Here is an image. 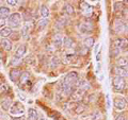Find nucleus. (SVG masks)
Masks as SVG:
<instances>
[{"label":"nucleus","instance_id":"obj_29","mask_svg":"<svg viewBox=\"0 0 128 120\" xmlns=\"http://www.w3.org/2000/svg\"><path fill=\"white\" fill-rule=\"evenodd\" d=\"M58 64H59V60H58V58L54 57L52 59H51V63H50V66H51V68L57 67V66H58Z\"/></svg>","mask_w":128,"mask_h":120},{"label":"nucleus","instance_id":"obj_1","mask_svg":"<svg viewBox=\"0 0 128 120\" xmlns=\"http://www.w3.org/2000/svg\"><path fill=\"white\" fill-rule=\"evenodd\" d=\"M112 85H113L114 91H123L126 87L125 79L121 77H115L113 78V81H112Z\"/></svg>","mask_w":128,"mask_h":120},{"label":"nucleus","instance_id":"obj_30","mask_svg":"<svg viewBox=\"0 0 128 120\" xmlns=\"http://www.w3.org/2000/svg\"><path fill=\"white\" fill-rule=\"evenodd\" d=\"M47 23H48V19L44 18V19H42L41 21H38V28L43 29V28H45V27L47 26Z\"/></svg>","mask_w":128,"mask_h":120},{"label":"nucleus","instance_id":"obj_15","mask_svg":"<svg viewBox=\"0 0 128 120\" xmlns=\"http://www.w3.org/2000/svg\"><path fill=\"white\" fill-rule=\"evenodd\" d=\"M10 15V9L6 6H1L0 7V17L1 18H6Z\"/></svg>","mask_w":128,"mask_h":120},{"label":"nucleus","instance_id":"obj_8","mask_svg":"<svg viewBox=\"0 0 128 120\" xmlns=\"http://www.w3.org/2000/svg\"><path fill=\"white\" fill-rule=\"evenodd\" d=\"M20 75H22V71L18 69V68H14V69H12L10 71V79H11V81H13V82H16L17 80L20 78Z\"/></svg>","mask_w":128,"mask_h":120},{"label":"nucleus","instance_id":"obj_3","mask_svg":"<svg viewBox=\"0 0 128 120\" xmlns=\"http://www.w3.org/2000/svg\"><path fill=\"white\" fill-rule=\"evenodd\" d=\"M22 21V16L19 13H13L12 15H10L9 17V23L11 27L13 28H17L19 25H20Z\"/></svg>","mask_w":128,"mask_h":120},{"label":"nucleus","instance_id":"obj_28","mask_svg":"<svg viewBox=\"0 0 128 120\" xmlns=\"http://www.w3.org/2000/svg\"><path fill=\"white\" fill-rule=\"evenodd\" d=\"M30 23L29 22H27L25 26H24V29H22V34H24V36H27V34H28V31L30 30Z\"/></svg>","mask_w":128,"mask_h":120},{"label":"nucleus","instance_id":"obj_14","mask_svg":"<svg viewBox=\"0 0 128 120\" xmlns=\"http://www.w3.org/2000/svg\"><path fill=\"white\" fill-rule=\"evenodd\" d=\"M11 105H12V101L10 99H4L2 100L1 102V107L3 111H9L11 109Z\"/></svg>","mask_w":128,"mask_h":120},{"label":"nucleus","instance_id":"obj_35","mask_svg":"<svg viewBox=\"0 0 128 120\" xmlns=\"http://www.w3.org/2000/svg\"><path fill=\"white\" fill-rule=\"evenodd\" d=\"M107 107H110V97H109V95H107Z\"/></svg>","mask_w":128,"mask_h":120},{"label":"nucleus","instance_id":"obj_17","mask_svg":"<svg viewBox=\"0 0 128 120\" xmlns=\"http://www.w3.org/2000/svg\"><path fill=\"white\" fill-rule=\"evenodd\" d=\"M11 33H12V30H11V28H9V27H4V28H2V29L0 30V35H1L3 38H6V36H9Z\"/></svg>","mask_w":128,"mask_h":120},{"label":"nucleus","instance_id":"obj_2","mask_svg":"<svg viewBox=\"0 0 128 120\" xmlns=\"http://www.w3.org/2000/svg\"><path fill=\"white\" fill-rule=\"evenodd\" d=\"M78 82H79V78L76 72H70L65 77V79H64V84H67V85H70L72 87L76 85V84H78Z\"/></svg>","mask_w":128,"mask_h":120},{"label":"nucleus","instance_id":"obj_20","mask_svg":"<svg viewBox=\"0 0 128 120\" xmlns=\"http://www.w3.org/2000/svg\"><path fill=\"white\" fill-rule=\"evenodd\" d=\"M84 110H86V107L83 106V104H81V103H78V104H76L75 109H74V112L76 114H81V113L84 112Z\"/></svg>","mask_w":128,"mask_h":120},{"label":"nucleus","instance_id":"obj_33","mask_svg":"<svg viewBox=\"0 0 128 120\" xmlns=\"http://www.w3.org/2000/svg\"><path fill=\"white\" fill-rule=\"evenodd\" d=\"M4 25H6V19H4V18H1V17H0V28L4 27Z\"/></svg>","mask_w":128,"mask_h":120},{"label":"nucleus","instance_id":"obj_32","mask_svg":"<svg viewBox=\"0 0 128 120\" xmlns=\"http://www.w3.org/2000/svg\"><path fill=\"white\" fill-rule=\"evenodd\" d=\"M8 4L9 5H11V6H15L16 4H17V2L18 1H16V0H8Z\"/></svg>","mask_w":128,"mask_h":120},{"label":"nucleus","instance_id":"obj_11","mask_svg":"<svg viewBox=\"0 0 128 120\" xmlns=\"http://www.w3.org/2000/svg\"><path fill=\"white\" fill-rule=\"evenodd\" d=\"M76 60H77V57L73 53H67V54H65L64 55V58H63V62L64 63H66V64H68V63H73V62H75Z\"/></svg>","mask_w":128,"mask_h":120},{"label":"nucleus","instance_id":"obj_10","mask_svg":"<svg viewBox=\"0 0 128 120\" xmlns=\"http://www.w3.org/2000/svg\"><path fill=\"white\" fill-rule=\"evenodd\" d=\"M26 53V46L25 45H22V46H19L18 47V49L16 50V52H15V58H17V59H20L25 55Z\"/></svg>","mask_w":128,"mask_h":120},{"label":"nucleus","instance_id":"obj_6","mask_svg":"<svg viewBox=\"0 0 128 120\" xmlns=\"http://www.w3.org/2000/svg\"><path fill=\"white\" fill-rule=\"evenodd\" d=\"M127 106V101L124 98H115L114 99V107L116 110H124Z\"/></svg>","mask_w":128,"mask_h":120},{"label":"nucleus","instance_id":"obj_26","mask_svg":"<svg viewBox=\"0 0 128 120\" xmlns=\"http://www.w3.org/2000/svg\"><path fill=\"white\" fill-rule=\"evenodd\" d=\"M91 120H102V116L99 112H95L93 115L91 116Z\"/></svg>","mask_w":128,"mask_h":120},{"label":"nucleus","instance_id":"obj_34","mask_svg":"<svg viewBox=\"0 0 128 120\" xmlns=\"http://www.w3.org/2000/svg\"><path fill=\"white\" fill-rule=\"evenodd\" d=\"M115 120H126V118H125V116L124 115H120V116H118Z\"/></svg>","mask_w":128,"mask_h":120},{"label":"nucleus","instance_id":"obj_25","mask_svg":"<svg viewBox=\"0 0 128 120\" xmlns=\"http://www.w3.org/2000/svg\"><path fill=\"white\" fill-rule=\"evenodd\" d=\"M118 67H123V68H126V67L128 66V61H127L126 59L122 58V59H120L118 61Z\"/></svg>","mask_w":128,"mask_h":120},{"label":"nucleus","instance_id":"obj_5","mask_svg":"<svg viewBox=\"0 0 128 120\" xmlns=\"http://www.w3.org/2000/svg\"><path fill=\"white\" fill-rule=\"evenodd\" d=\"M10 113H11V115H14V116L22 115L24 113H25V109H24V106L20 105L19 103H15L13 106H11Z\"/></svg>","mask_w":128,"mask_h":120},{"label":"nucleus","instance_id":"obj_21","mask_svg":"<svg viewBox=\"0 0 128 120\" xmlns=\"http://www.w3.org/2000/svg\"><path fill=\"white\" fill-rule=\"evenodd\" d=\"M20 82H22V84H25V83H27L28 81H29V79H30V74L28 73V72H22V75H20Z\"/></svg>","mask_w":128,"mask_h":120},{"label":"nucleus","instance_id":"obj_36","mask_svg":"<svg viewBox=\"0 0 128 120\" xmlns=\"http://www.w3.org/2000/svg\"><path fill=\"white\" fill-rule=\"evenodd\" d=\"M124 3H126V4H128V0H125V1H124Z\"/></svg>","mask_w":128,"mask_h":120},{"label":"nucleus","instance_id":"obj_18","mask_svg":"<svg viewBox=\"0 0 128 120\" xmlns=\"http://www.w3.org/2000/svg\"><path fill=\"white\" fill-rule=\"evenodd\" d=\"M78 86H79V89L80 90H82V91H84V90H88L90 88V84L89 83H86L84 81H81V82H78Z\"/></svg>","mask_w":128,"mask_h":120},{"label":"nucleus","instance_id":"obj_23","mask_svg":"<svg viewBox=\"0 0 128 120\" xmlns=\"http://www.w3.org/2000/svg\"><path fill=\"white\" fill-rule=\"evenodd\" d=\"M92 30L91 26L89 23H82V25H80V31L83 32V33H86V32H89Z\"/></svg>","mask_w":128,"mask_h":120},{"label":"nucleus","instance_id":"obj_37","mask_svg":"<svg viewBox=\"0 0 128 120\" xmlns=\"http://www.w3.org/2000/svg\"><path fill=\"white\" fill-rule=\"evenodd\" d=\"M0 46H1V42H0Z\"/></svg>","mask_w":128,"mask_h":120},{"label":"nucleus","instance_id":"obj_12","mask_svg":"<svg viewBox=\"0 0 128 120\" xmlns=\"http://www.w3.org/2000/svg\"><path fill=\"white\" fill-rule=\"evenodd\" d=\"M1 42V46L2 48L4 49L6 51H10L12 49V43L10 39H8V38H2V41H0Z\"/></svg>","mask_w":128,"mask_h":120},{"label":"nucleus","instance_id":"obj_7","mask_svg":"<svg viewBox=\"0 0 128 120\" xmlns=\"http://www.w3.org/2000/svg\"><path fill=\"white\" fill-rule=\"evenodd\" d=\"M114 73L116 74V77H121V78H125L128 75V70L126 69V68H123V67H114Z\"/></svg>","mask_w":128,"mask_h":120},{"label":"nucleus","instance_id":"obj_13","mask_svg":"<svg viewBox=\"0 0 128 120\" xmlns=\"http://www.w3.org/2000/svg\"><path fill=\"white\" fill-rule=\"evenodd\" d=\"M28 118H29V120H38V112L34 109H29V111H28Z\"/></svg>","mask_w":128,"mask_h":120},{"label":"nucleus","instance_id":"obj_19","mask_svg":"<svg viewBox=\"0 0 128 120\" xmlns=\"http://www.w3.org/2000/svg\"><path fill=\"white\" fill-rule=\"evenodd\" d=\"M83 45H84V47L86 48H91L92 46L94 45V38L93 37H86L84 39V42H83Z\"/></svg>","mask_w":128,"mask_h":120},{"label":"nucleus","instance_id":"obj_24","mask_svg":"<svg viewBox=\"0 0 128 120\" xmlns=\"http://www.w3.org/2000/svg\"><path fill=\"white\" fill-rule=\"evenodd\" d=\"M64 11H65V13L68 14V15H73L75 13L74 7L72 6L70 4H65V6H64Z\"/></svg>","mask_w":128,"mask_h":120},{"label":"nucleus","instance_id":"obj_22","mask_svg":"<svg viewBox=\"0 0 128 120\" xmlns=\"http://www.w3.org/2000/svg\"><path fill=\"white\" fill-rule=\"evenodd\" d=\"M41 14L44 18H47L48 16H49V10H48V7L46 5H42L41 6Z\"/></svg>","mask_w":128,"mask_h":120},{"label":"nucleus","instance_id":"obj_4","mask_svg":"<svg viewBox=\"0 0 128 120\" xmlns=\"http://www.w3.org/2000/svg\"><path fill=\"white\" fill-rule=\"evenodd\" d=\"M115 48H118L120 51H127L128 50V43L125 38H118L115 39L114 45Z\"/></svg>","mask_w":128,"mask_h":120},{"label":"nucleus","instance_id":"obj_27","mask_svg":"<svg viewBox=\"0 0 128 120\" xmlns=\"http://www.w3.org/2000/svg\"><path fill=\"white\" fill-rule=\"evenodd\" d=\"M110 53H111V57H112V58H116L118 55L120 54V50L118 49V48H115L114 46H112V47H111Z\"/></svg>","mask_w":128,"mask_h":120},{"label":"nucleus","instance_id":"obj_16","mask_svg":"<svg viewBox=\"0 0 128 120\" xmlns=\"http://www.w3.org/2000/svg\"><path fill=\"white\" fill-rule=\"evenodd\" d=\"M63 44H64V47L67 48V49H70V48L74 47V41L70 37H65L63 39Z\"/></svg>","mask_w":128,"mask_h":120},{"label":"nucleus","instance_id":"obj_9","mask_svg":"<svg viewBox=\"0 0 128 120\" xmlns=\"http://www.w3.org/2000/svg\"><path fill=\"white\" fill-rule=\"evenodd\" d=\"M54 46L57 47V48H60L62 45H63V36L61 34H54Z\"/></svg>","mask_w":128,"mask_h":120},{"label":"nucleus","instance_id":"obj_31","mask_svg":"<svg viewBox=\"0 0 128 120\" xmlns=\"http://www.w3.org/2000/svg\"><path fill=\"white\" fill-rule=\"evenodd\" d=\"M20 61L22 60L20 59H17V58H13L12 59V65L13 66H15V65H19V64H20Z\"/></svg>","mask_w":128,"mask_h":120}]
</instances>
